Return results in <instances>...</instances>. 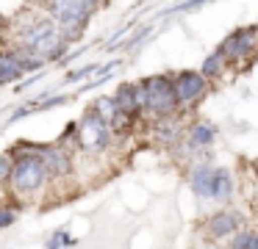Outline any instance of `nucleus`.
<instances>
[{"label": "nucleus", "mask_w": 258, "mask_h": 249, "mask_svg": "<svg viewBox=\"0 0 258 249\" xmlns=\"http://www.w3.org/2000/svg\"><path fill=\"white\" fill-rule=\"evenodd\" d=\"M189 186L197 197L203 199H214V202H228L230 194H233V177L228 169L222 166H208L200 163L191 169L189 175Z\"/></svg>", "instance_id": "obj_1"}, {"label": "nucleus", "mask_w": 258, "mask_h": 249, "mask_svg": "<svg viewBox=\"0 0 258 249\" xmlns=\"http://www.w3.org/2000/svg\"><path fill=\"white\" fill-rule=\"evenodd\" d=\"M47 166L42 160L39 152H23L14 155L12 163V175H9V183H12L14 194H34L39 191L42 186L47 183Z\"/></svg>", "instance_id": "obj_2"}, {"label": "nucleus", "mask_w": 258, "mask_h": 249, "mask_svg": "<svg viewBox=\"0 0 258 249\" xmlns=\"http://www.w3.org/2000/svg\"><path fill=\"white\" fill-rule=\"evenodd\" d=\"M145 111L147 116H164V114H175L178 111V100H175V89L169 75H153L145 77Z\"/></svg>", "instance_id": "obj_3"}, {"label": "nucleus", "mask_w": 258, "mask_h": 249, "mask_svg": "<svg viewBox=\"0 0 258 249\" xmlns=\"http://www.w3.org/2000/svg\"><path fill=\"white\" fill-rule=\"evenodd\" d=\"M75 138H78V147L84 149V152H100V149H106L108 141H111V130H108L106 122L89 108L86 116L78 122Z\"/></svg>", "instance_id": "obj_4"}, {"label": "nucleus", "mask_w": 258, "mask_h": 249, "mask_svg": "<svg viewBox=\"0 0 258 249\" xmlns=\"http://www.w3.org/2000/svg\"><path fill=\"white\" fill-rule=\"evenodd\" d=\"M175 89V100H178V108H189L195 105L203 94L208 92V77L203 75L200 69H183V72H175L169 75Z\"/></svg>", "instance_id": "obj_5"}, {"label": "nucleus", "mask_w": 258, "mask_h": 249, "mask_svg": "<svg viewBox=\"0 0 258 249\" xmlns=\"http://www.w3.org/2000/svg\"><path fill=\"white\" fill-rule=\"evenodd\" d=\"M255 47H258V33H255V25H250L230 33L219 44V53L225 55V61H241V58H250L255 53Z\"/></svg>", "instance_id": "obj_6"}, {"label": "nucleus", "mask_w": 258, "mask_h": 249, "mask_svg": "<svg viewBox=\"0 0 258 249\" xmlns=\"http://www.w3.org/2000/svg\"><path fill=\"white\" fill-rule=\"evenodd\" d=\"M241 224V213L239 210H217L206 219V235L211 241H225L230 232H236Z\"/></svg>", "instance_id": "obj_7"}, {"label": "nucleus", "mask_w": 258, "mask_h": 249, "mask_svg": "<svg viewBox=\"0 0 258 249\" xmlns=\"http://www.w3.org/2000/svg\"><path fill=\"white\" fill-rule=\"evenodd\" d=\"M39 155L45 160L50 177H67L73 172V155L58 144H39Z\"/></svg>", "instance_id": "obj_8"}, {"label": "nucleus", "mask_w": 258, "mask_h": 249, "mask_svg": "<svg viewBox=\"0 0 258 249\" xmlns=\"http://www.w3.org/2000/svg\"><path fill=\"white\" fill-rule=\"evenodd\" d=\"M180 133H183V122L178 119V111H175V114L156 116V122H153V138H156V144H161V147L178 144Z\"/></svg>", "instance_id": "obj_9"}, {"label": "nucleus", "mask_w": 258, "mask_h": 249, "mask_svg": "<svg viewBox=\"0 0 258 249\" xmlns=\"http://www.w3.org/2000/svg\"><path fill=\"white\" fill-rule=\"evenodd\" d=\"M25 53H28V50H23V47H20L17 53H0V86L25 75V64H23Z\"/></svg>", "instance_id": "obj_10"}, {"label": "nucleus", "mask_w": 258, "mask_h": 249, "mask_svg": "<svg viewBox=\"0 0 258 249\" xmlns=\"http://www.w3.org/2000/svg\"><path fill=\"white\" fill-rule=\"evenodd\" d=\"M214 138H217V127H214L211 122H195V125L189 127V133H186V147H189L191 152H200V149L211 147Z\"/></svg>", "instance_id": "obj_11"}, {"label": "nucleus", "mask_w": 258, "mask_h": 249, "mask_svg": "<svg viewBox=\"0 0 258 249\" xmlns=\"http://www.w3.org/2000/svg\"><path fill=\"white\" fill-rule=\"evenodd\" d=\"M111 100H114V105H117V111L134 116V119L142 116V108H139V103H136V83H119Z\"/></svg>", "instance_id": "obj_12"}, {"label": "nucleus", "mask_w": 258, "mask_h": 249, "mask_svg": "<svg viewBox=\"0 0 258 249\" xmlns=\"http://www.w3.org/2000/svg\"><path fill=\"white\" fill-rule=\"evenodd\" d=\"M50 28H56V20H53V17H42V20H36L31 28H25V31H23L20 47H23V50H31V47H34V44L42 39V36H45L47 31H50Z\"/></svg>", "instance_id": "obj_13"}, {"label": "nucleus", "mask_w": 258, "mask_h": 249, "mask_svg": "<svg viewBox=\"0 0 258 249\" xmlns=\"http://www.w3.org/2000/svg\"><path fill=\"white\" fill-rule=\"evenodd\" d=\"M230 249H258V230H236L230 232Z\"/></svg>", "instance_id": "obj_14"}, {"label": "nucleus", "mask_w": 258, "mask_h": 249, "mask_svg": "<svg viewBox=\"0 0 258 249\" xmlns=\"http://www.w3.org/2000/svg\"><path fill=\"white\" fill-rule=\"evenodd\" d=\"M225 64H228V61H225V55L219 53V50H214V53L208 55V58H203L200 72L208 77V80H214V77H219V75L225 72Z\"/></svg>", "instance_id": "obj_15"}, {"label": "nucleus", "mask_w": 258, "mask_h": 249, "mask_svg": "<svg viewBox=\"0 0 258 249\" xmlns=\"http://www.w3.org/2000/svg\"><path fill=\"white\" fill-rule=\"evenodd\" d=\"M92 111H95V114L108 125V119H111V116L117 114V105H114V100H111V97H100L95 105H92Z\"/></svg>", "instance_id": "obj_16"}, {"label": "nucleus", "mask_w": 258, "mask_h": 249, "mask_svg": "<svg viewBox=\"0 0 258 249\" xmlns=\"http://www.w3.org/2000/svg\"><path fill=\"white\" fill-rule=\"evenodd\" d=\"M73 243H75V238L70 235L67 230H56L50 238H47V246H50V249H58V246H73Z\"/></svg>", "instance_id": "obj_17"}, {"label": "nucleus", "mask_w": 258, "mask_h": 249, "mask_svg": "<svg viewBox=\"0 0 258 249\" xmlns=\"http://www.w3.org/2000/svg\"><path fill=\"white\" fill-rule=\"evenodd\" d=\"M17 221V208L14 205H0V230H6Z\"/></svg>", "instance_id": "obj_18"}, {"label": "nucleus", "mask_w": 258, "mask_h": 249, "mask_svg": "<svg viewBox=\"0 0 258 249\" xmlns=\"http://www.w3.org/2000/svg\"><path fill=\"white\" fill-rule=\"evenodd\" d=\"M12 163H14V155L12 152H3L0 155V183H6L9 180V175H12Z\"/></svg>", "instance_id": "obj_19"}, {"label": "nucleus", "mask_w": 258, "mask_h": 249, "mask_svg": "<svg viewBox=\"0 0 258 249\" xmlns=\"http://www.w3.org/2000/svg\"><path fill=\"white\" fill-rule=\"evenodd\" d=\"M70 3H73V0H47V14H50L53 20H56V17L61 14V11L67 9Z\"/></svg>", "instance_id": "obj_20"}, {"label": "nucleus", "mask_w": 258, "mask_h": 249, "mask_svg": "<svg viewBox=\"0 0 258 249\" xmlns=\"http://www.w3.org/2000/svg\"><path fill=\"white\" fill-rule=\"evenodd\" d=\"M95 72V64H89V66H81V69H75V72H70V77L67 80H81V77H86V75H92Z\"/></svg>", "instance_id": "obj_21"}, {"label": "nucleus", "mask_w": 258, "mask_h": 249, "mask_svg": "<svg viewBox=\"0 0 258 249\" xmlns=\"http://www.w3.org/2000/svg\"><path fill=\"white\" fill-rule=\"evenodd\" d=\"M92 3H95V6H100V3H103V0H92Z\"/></svg>", "instance_id": "obj_22"}]
</instances>
